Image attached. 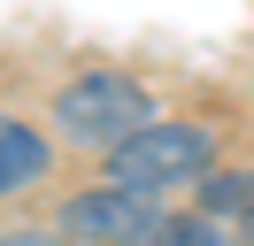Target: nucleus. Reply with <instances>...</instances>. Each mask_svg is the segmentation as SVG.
I'll use <instances>...</instances> for the list:
<instances>
[{"label": "nucleus", "mask_w": 254, "mask_h": 246, "mask_svg": "<svg viewBox=\"0 0 254 246\" xmlns=\"http://www.w3.org/2000/svg\"><path fill=\"white\" fill-rule=\"evenodd\" d=\"M47 123H54V138H62V146L108 154L116 138H131L139 123H154V92H146L131 69H85V77H69V85L54 92Z\"/></svg>", "instance_id": "nucleus-1"}, {"label": "nucleus", "mask_w": 254, "mask_h": 246, "mask_svg": "<svg viewBox=\"0 0 254 246\" xmlns=\"http://www.w3.org/2000/svg\"><path fill=\"white\" fill-rule=\"evenodd\" d=\"M216 169V131L208 123H139L131 138L108 146V184H131V192H177V184H200Z\"/></svg>", "instance_id": "nucleus-2"}, {"label": "nucleus", "mask_w": 254, "mask_h": 246, "mask_svg": "<svg viewBox=\"0 0 254 246\" xmlns=\"http://www.w3.org/2000/svg\"><path fill=\"white\" fill-rule=\"evenodd\" d=\"M170 223L154 192H131V184H93V192L62 200V239L77 246H154V231Z\"/></svg>", "instance_id": "nucleus-3"}, {"label": "nucleus", "mask_w": 254, "mask_h": 246, "mask_svg": "<svg viewBox=\"0 0 254 246\" xmlns=\"http://www.w3.org/2000/svg\"><path fill=\"white\" fill-rule=\"evenodd\" d=\"M47 162H54L47 131H31V123H16V116H0V200L23 192V184H39V177H47Z\"/></svg>", "instance_id": "nucleus-4"}, {"label": "nucleus", "mask_w": 254, "mask_h": 246, "mask_svg": "<svg viewBox=\"0 0 254 246\" xmlns=\"http://www.w3.org/2000/svg\"><path fill=\"white\" fill-rule=\"evenodd\" d=\"M200 215H254V169H208L200 177Z\"/></svg>", "instance_id": "nucleus-5"}, {"label": "nucleus", "mask_w": 254, "mask_h": 246, "mask_svg": "<svg viewBox=\"0 0 254 246\" xmlns=\"http://www.w3.org/2000/svg\"><path fill=\"white\" fill-rule=\"evenodd\" d=\"M154 246H239V239L216 223V215H170V223L154 231Z\"/></svg>", "instance_id": "nucleus-6"}, {"label": "nucleus", "mask_w": 254, "mask_h": 246, "mask_svg": "<svg viewBox=\"0 0 254 246\" xmlns=\"http://www.w3.org/2000/svg\"><path fill=\"white\" fill-rule=\"evenodd\" d=\"M0 246H69L62 231H39V223H23V231H0Z\"/></svg>", "instance_id": "nucleus-7"}, {"label": "nucleus", "mask_w": 254, "mask_h": 246, "mask_svg": "<svg viewBox=\"0 0 254 246\" xmlns=\"http://www.w3.org/2000/svg\"><path fill=\"white\" fill-rule=\"evenodd\" d=\"M239 246H254V215H247V223H239Z\"/></svg>", "instance_id": "nucleus-8"}]
</instances>
